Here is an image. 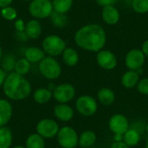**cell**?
Wrapping results in <instances>:
<instances>
[{"label":"cell","mask_w":148,"mask_h":148,"mask_svg":"<svg viewBox=\"0 0 148 148\" xmlns=\"http://www.w3.org/2000/svg\"><path fill=\"white\" fill-rule=\"evenodd\" d=\"M140 134L135 128H129L123 134V142H125L129 147L137 146L140 141Z\"/></svg>","instance_id":"603a6c76"},{"label":"cell","mask_w":148,"mask_h":148,"mask_svg":"<svg viewBox=\"0 0 148 148\" xmlns=\"http://www.w3.org/2000/svg\"><path fill=\"white\" fill-rule=\"evenodd\" d=\"M75 44L87 51L98 52L107 42V33L102 26L97 23H89L81 27L75 34Z\"/></svg>","instance_id":"6da1fadb"},{"label":"cell","mask_w":148,"mask_h":148,"mask_svg":"<svg viewBox=\"0 0 148 148\" xmlns=\"http://www.w3.org/2000/svg\"><path fill=\"white\" fill-rule=\"evenodd\" d=\"M117 2L118 0H96L97 4L101 7H104L107 5H114Z\"/></svg>","instance_id":"836d02e7"},{"label":"cell","mask_w":148,"mask_h":148,"mask_svg":"<svg viewBox=\"0 0 148 148\" xmlns=\"http://www.w3.org/2000/svg\"><path fill=\"white\" fill-rule=\"evenodd\" d=\"M99 102L104 106H110L115 101V94L109 88H101L97 93Z\"/></svg>","instance_id":"ac0fdd59"},{"label":"cell","mask_w":148,"mask_h":148,"mask_svg":"<svg viewBox=\"0 0 148 148\" xmlns=\"http://www.w3.org/2000/svg\"><path fill=\"white\" fill-rule=\"evenodd\" d=\"M29 11L35 19H44L53 12V5L50 0H32L29 6Z\"/></svg>","instance_id":"8992f818"},{"label":"cell","mask_w":148,"mask_h":148,"mask_svg":"<svg viewBox=\"0 0 148 148\" xmlns=\"http://www.w3.org/2000/svg\"><path fill=\"white\" fill-rule=\"evenodd\" d=\"M53 97V93L50 89L46 88H37L34 94H33V98L34 101L38 103V104H45L48 103L51 98Z\"/></svg>","instance_id":"7402d4cb"},{"label":"cell","mask_w":148,"mask_h":148,"mask_svg":"<svg viewBox=\"0 0 148 148\" xmlns=\"http://www.w3.org/2000/svg\"><path fill=\"white\" fill-rule=\"evenodd\" d=\"M81 148H88V147H81Z\"/></svg>","instance_id":"f6af8a7d"},{"label":"cell","mask_w":148,"mask_h":148,"mask_svg":"<svg viewBox=\"0 0 148 148\" xmlns=\"http://www.w3.org/2000/svg\"><path fill=\"white\" fill-rule=\"evenodd\" d=\"M1 57H2V49L0 47V59H1Z\"/></svg>","instance_id":"b9f144b4"},{"label":"cell","mask_w":148,"mask_h":148,"mask_svg":"<svg viewBox=\"0 0 148 148\" xmlns=\"http://www.w3.org/2000/svg\"><path fill=\"white\" fill-rule=\"evenodd\" d=\"M140 75L135 70H127L121 76V85L126 88H134L137 86L140 81Z\"/></svg>","instance_id":"e0dca14e"},{"label":"cell","mask_w":148,"mask_h":148,"mask_svg":"<svg viewBox=\"0 0 148 148\" xmlns=\"http://www.w3.org/2000/svg\"><path fill=\"white\" fill-rule=\"evenodd\" d=\"M44 57L45 52L38 47H29L24 53V58H26L30 63L40 62Z\"/></svg>","instance_id":"d6986e66"},{"label":"cell","mask_w":148,"mask_h":148,"mask_svg":"<svg viewBox=\"0 0 148 148\" xmlns=\"http://www.w3.org/2000/svg\"><path fill=\"white\" fill-rule=\"evenodd\" d=\"M15 63H16V61H15V57L11 56L10 55H9L8 56L5 57V59L3 60V69L4 71H11L14 69V67H15Z\"/></svg>","instance_id":"4dcf8cb0"},{"label":"cell","mask_w":148,"mask_h":148,"mask_svg":"<svg viewBox=\"0 0 148 148\" xmlns=\"http://www.w3.org/2000/svg\"><path fill=\"white\" fill-rule=\"evenodd\" d=\"M110 148H130L123 141H114L110 146Z\"/></svg>","instance_id":"e575fe53"},{"label":"cell","mask_w":148,"mask_h":148,"mask_svg":"<svg viewBox=\"0 0 148 148\" xmlns=\"http://www.w3.org/2000/svg\"><path fill=\"white\" fill-rule=\"evenodd\" d=\"M2 88L5 96L12 101L26 99L32 90L29 82L23 75L16 72H11L6 76Z\"/></svg>","instance_id":"7a4b0ae2"},{"label":"cell","mask_w":148,"mask_h":148,"mask_svg":"<svg viewBox=\"0 0 148 148\" xmlns=\"http://www.w3.org/2000/svg\"><path fill=\"white\" fill-rule=\"evenodd\" d=\"M146 56L140 49H133L129 50L125 56V65L130 70L137 71L145 64Z\"/></svg>","instance_id":"30bf717a"},{"label":"cell","mask_w":148,"mask_h":148,"mask_svg":"<svg viewBox=\"0 0 148 148\" xmlns=\"http://www.w3.org/2000/svg\"><path fill=\"white\" fill-rule=\"evenodd\" d=\"M97 64L105 70H113L116 68L118 61L116 56L110 50L101 49L96 55Z\"/></svg>","instance_id":"8fae6325"},{"label":"cell","mask_w":148,"mask_h":148,"mask_svg":"<svg viewBox=\"0 0 148 148\" xmlns=\"http://www.w3.org/2000/svg\"><path fill=\"white\" fill-rule=\"evenodd\" d=\"M97 137L95 132L87 130L82 132L79 135V140H78V145L81 147H91L96 142Z\"/></svg>","instance_id":"44dd1931"},{"label":"cell","mask_w":148,"mask_h":148,"mask_svg":"<svg viewBox=\"0 0 148 148\" xmlns=\"http://www.w3.org/2000/svg\"><path fill=\"white\" fill-rule=\"evenodd\" d=\"M29 70H30V62L26 58H21L16 62L14 67V72H16V74L24 76L29 72Z\"/></svg>","instance_id":"83f0119b"},{"label":"cell","mask_w":148,"mask_h":148,"mask_svg":"<svg viewBox=\"0 0 148 148\" xmlns=\"http://www.w3.org/2000/svg\"><path fill=\"white\" fill-rule=\"evenodd\" d=\"M52 93L53 98L58 103H69L75 96V88L70 83H62L56 86Z\"/></svg>","instance_id":"9c48e42d"},{"label":"cell","mask_w":148,"mask_h":148,"mask_svg":"<svg viewBox=\"0 0 148 148\" xmlns=\"http://www.w3.org/2000/svg\"><path fill=\"white\" fill-rule=\"evenodd\" d=\"M53 112L55 117L63 122L70 121L75 115L74 109L67 103H58L55 106Z\"/></svg>","instance_id":"4fadbf2b"},{"label":"cell","mask_w":148,"mask_h":148,"mask_svg":"<svg viewBox=\"0 0 148 148\" xmlns=\"http://www.w3.org/2000/svg\"><path fill=\"white\" fill-rule=\"evenodd\" d=\"M10 148H26L25 147H23V146H15V147H10Z\"/></svg>","instance_id":"ab89813d"},{"label":"cell","mask_w":148,"mask_h":148,"mask_svg":"<svg viewBox=\"0 0 148 148\" xmlns=\"http://www.w3.org/2000/svg\"><path fill=\"white\" fill-rule=\"evenodd\" d=\"M60 127L58 123L52 119L44 118L36 124V134L43 139H52L56 137Z\"/></svg>","instance_id":"ba28073f"},{"label":"cell","mask_w":148,"mask_h":148,"mask_svg":"<svg viewBox=\"0 0 148 148\" xmlns=\"http://www.w3.org/2000/svg\"><path fill=\"white\" fill-rule=\"evenodd\" d=\"M15 28L16 29V32H23L25 29V23L23 19H18L15 22Z\"/></svg>","instance_id":"d6a6232c"},{"label":"cell","mask_w":148,"mask_h":148,"mask_svg":"<svg viewBox=\"0 0 148 148\" xmlns=\"http://www.w3.org/2000/svg\"><path fill=\"white\" fill-rule=\"evenodd\" d=\"M56 140L62 148H75L78 146L79 135L73 127L64 126L59 129Z\"/></svg>","instance_id":"5b68a950"},{"label":"cell","mask_w":148,"mask_h":148,"mask_svg":"<svg viewBox=\"0 0 148 148\" xmlns=\"http://www.w3.org/2000/svg\"><path fill=\"white\" fill-rule=\"evenodd\" d=\"M1 16L7 21H13L16 18L17 13L15 8L7 6L1 9Z\"/></svg>","instance_id":"f546056e"},{"label":"cell","mask_w":148,"mask_h":148,"mask_svg":"<svg viewBox=\"0 0 148 148\" xmlns=\"http://www.w3.org/2000/svg\"><path fill=\"white\" fill-rule=\"evenodd\" d=\"M38 68L42 75L49 80H56L62 74L61 64L52 56H45L39 62Z\"/></svg>","instance_id":"3957f363"},{"label":"cell","mask_w":148,"mask_h":148,"mask_svg":"<svg viewBox=\"0 0 148 148\" xmlns=\"http://www.w3.org/2000/svg\"><path fill=\"white\" fill-rule=\"evenodd\" d=\"M28 38L30 39H37L40 37L42 28V24L37 19H31L25 24V29H24Z\"/></svg>","instance_id":"2e32d148"},{"label":"cell","mask_w":148,"mask_h":148,"mask_svg":"<svg viewBox=\"0 0 148 148\" xmlns=\"http://www.w3.org/2000/svg\"><path fill=\"white\" fill-rule=\"evenodd\" d=\"M137 90L143 95H148V78H143L139 81L137 84Z\"/></svg>","instance_id":"1f68e13d"},{"label":"cell","mask_w":148,"mask_h":148,"mask_svg":"<svg viewBox=\"0 0 148 148\" xmlns=\"http://www.w3.org/2000/svg\"><path fill=\"white\" fill-rule=\"evenodd\" d=\"M145 147L148 148V138L147 140V141H146V146H145Z\"/></svg>","instance_id":"60d3db41"},{"label":"cell","mask_w":148,"mask_h":148,"mask_svg":"<svg viewBox=\"0 0 148 148\" xmlns=\"http://www.w3.org/2000/svg\"><path fill=\"white\" fill-rule=\"evenodd\" d=\"M13 0H0V8H4L7 6H10Z\"/></svg>","instance_id":"74e56055"},{"label":"cell","mask_w":148,"mask_h":148,"mask_svg":"<svg viewBox=\"0 0 148 148\" xmlns=\"http://www.w3.org/2000/svg\"><path fill=\"white\" fill-rule=\"evenodd\" d=\"M51 23L55 27H57L59 29L64 28L67 23H68V17L65 14L62 13H58L53 10L51 15L49 16Z\"/></svg>","instance_id":"4316f807"},{"label":"cell","mask_w":148,"mask_h":148,"mask_svg":"<svg viewBox=\"0 0 148 148\" xmlns=\"http://www.w3.org/2000/svg\"><path fill=\"white\" fill-rule=\"evenodd\" d=\"M101 17L107 24L115 25L120 21L121 14L114 5H107L102 7Z\"/></svg>","instance_id":"5bb4252c"},{"label":"cell","mask_w":148,"mask_h":148,"mask_svg":"<svg viewBox=\"0 0 148 148\" xmlns=\"http://www.w3.org/2000/svg\"><path fill=\"white\" fill-rule=\"evenodd\" d=\"M53 10L58 13L66 14L73 5V0H52Z\"/></svg>","instance_id":"484cf974"},{"label":"cell","mask_w":148,"mask_h":148,"mask_svg":"<svg viewBox=\"0 0 148 148\" xmlns=\"http://www.w3.org/2000/svg\"><path fill=\"white\" fill-rule=\"evenodd\" d=\"M42 47L45 54L49 55V56L55 57L62 54L66 48V42L59 36L49 35L43 39Z\"/></svg>","instance_id":"277c9868"},{"label":"cell","mask_w":148,"mask_h":148,"mask_svg":"<svg viewBox=\"0 0 148 148\" xmlns=\"http://www.w3.org/2000/svg\"><path fill=\"white\" fill-rule=\"evenodd\" d=\"M62 55L63 62L69 67L75 66L79 62L78 52L71 47H66Z\"/></svg>","instance_id":"ffe728a7"},{"label":"cell","mask_w":148,"mask_h":148,"mask_svg":"<svg viewBox=\"0 0 148 148\" xmlns=\"http://www.w3.org/2000/svg\"><path fill=\"white\" fill-rule=\"evenodd\" d=\"M13 115V108L11 103L5 100L0 99V127L6 126Z\"/></svg>","instance_id":"9a60e30c"},{"label":"cell","mask_w":148,"mask_h":148,"mask_svg":"<svg viewBox=\"0 0 148 148\" xmlns=\"http://www.w3.org/2000/svg\"><path fill=\"white\" fill-rule=\"evenodd\" d=\"M26 148H45V140L38 134H31L25 140Z\"/></svg>","instance_id":"d4e9b609"},{"label":"cell","mask_w":148,"mask_h":148,"mask_svg":"<svg viewBox=\"0 0 148 148\" xmlns=\"http://www.w3.org/2000/svg\"><path fill=\"white\" fill-rule=\"evenodd\" d=\"M146 130H147V132L148 133V123L147 124V127H146Z\"/></svg>","instance_id":"7bdbcfd3"},{"label":"cell","mask_w":148,"mask_h":148,"mask_svg":"<svg viewBox=\"0 0 148 148\" xmlns=\"http://www.w3.org/2000/svg\"><path fill=\"white\" fill-rule=\"evenodd\" d=\"M13 142V134L8 127H0V148H10Z\"/></svg>","instance_id":"cb8c5ba5"},{"label":"cell","mask_w":148,"mask_h":148,"mask_svg":"<svg viewBox=\"0 0 148 148\" xmlns=\"http://www.w3.org/2000/svg\"><path fill=\"white\" fill-rule=\"evenodd\" d=\"M23 1H25V2H31L32 0H23Z\"/></svg>","instance_id":"ee69618b"},{"label":"cell","mask_w":148,"mask_h":148,"mask_svg":"<svg viewBox=\"0 0 148 148\" xmlns=\"http://www.w3.org/2000/svg\"><path fill=\"white\" fill-rule=\"evenodd\" d=\"M108 127L114 134H124L129 129L128 119L121 114H115L109 119Z\"/></svg>","instance_id":"7c38bea8"},{"label":"cell","mask_w":148,"mask_h":148,"mask_svg":"<svg viewBox=\"0 0 148 148\" xmlns=\"http://www.w3.org/2000/svg\"><path fill=\"white\" fill-rule=\"evenodd\" d=\"M141 50L144 53V55L148 57V39L143 42L142 47H141Z\"/></svg>","instance_id":"8d00e7d4"},{"label":"cell","mask_w":148,"mask_h":148,"mask_svg":"<svg viewBox=\"0 0 148 148\" xmlns=\"http://www.w3.org/2000/svg\"><path fill=\"white\" fill-rule=\"evenodd\" d=\"M132 9L138 14H146L148 12V0H133Z\"/></svg>","instance_id":"f1b7e54d"},{"label":"cell","mask_w":148,"mask_h":148,"mask_svg":"<svg viewBox=\"0 0 148 148\" xmlns=\"http://www.w3.org/2000/svg\"><path fill=\"white\" fill-rule=\"evenodd\" d=\"M75 108L81 115L90 117L97 112L98 103L94 97L85 95L77 98L75 101Z\"/></svg>","instance_id":"52a82bcc"},{"label":"cell","mask_w":148,"mask_h":148,"mask_svg":"<svg viewBox=\"0 0 148 148\" xmlns=\"http://www.w3.org/2000/svg\"><path fill=\"white\" fill-rule=\"evenodd\" d=\"M114 141H123V134H114Z\"/></svg>","instance_id":"f35d334b"},{"label":"cell","mask_w":148,"mask_h":148,"mask_svg":"<svg viewBox=\"0 0 148 148\" xmlns=\"http://www.w3.org/2000/svg\"><path fill=\"white\" fill-rule=\"evenodd\" d=\"M6 76H7V75H6L5 71H4L3 69H1V68H0V88H1V87H3V84L4 81H5Z\"/></svg>","instance_id":"d590c367"}]
</instances>
